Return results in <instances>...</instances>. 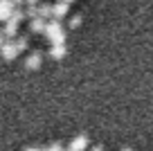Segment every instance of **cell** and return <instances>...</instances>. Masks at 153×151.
<instances>
[{
    "label": "cell",
    "instance_id": "30bf717a",
    "mask_svg": "<svg viewBox=\"0 0 153 151\" xmlns=\"http://www.w3.org/2000/svg\"><path fill=\"white\" fill-rule=\"evenodd\" d=\"M50 16H52V5H50V2H41V5H38V18H50Z\"/></svg>",
    "mask_w": 153,
    "mask_h": 151
},
{
    "label": "cell",
    "instance_id": "d6986e66",
    "mask_svg": "<svg viewBox=\"0 0 153 151\" xmlns=\"http://www.w3.org/2000/svg\"><path fill=\"white\" fill-rule=\"evenodd\" d=\"M63 2H68V5H70V2H74V0H63Z\"/></svg>",
    "mask_w": 153,
    "mask_h": 151
},
{
    "label": "cell",
    "instance_id": "52a82bcc",
    "mask_svg": "<svg viewBox=\"0 0 153 151\" xmlns=\"http://www.w3.org/2000/svg\"><path fill=\"white\" fill-rule=\"evenodd\" d=\"M0 32L5 34V36H7V41H9V38L18 36V23H14V20H7V23L2 25V29H0Z\"/></svg>",
    "mask_w": 153,
    "mask_h": 151
},
{
    "label": "cell",
    "instance_id": "9a60e30c",
    "mask_svg": "<svg viewBox=\"0 0 153 151\" xmlns=\"http://www.w3.org/2000/svg\"><path fill=\"white\" fill-rule=\"evenodd\" d=\"M25 5L27 7H38V0H25Z\"/></svg>",
    "mask_w": 153,
    "mask_h": 151
},
{
    "label": "cell",
    "instance_id": "ac0fdd59",
    "mask_svg": "<svg viewBox=\"0 0 153 151\" xmlns=\"http://www.w3.org/2000/svg\"><path fill=\"white\" fill-rule=\"evenodd\" d=\"M25 151H45V149H36V147H32V149H25Z\"/></svg>",
    "mask_w": 153,
    "mask_h": 151
},
{
    "label": "cell",
    "instance_id": "44dd1931",
    "mask_svg": "<svg viewBox=\"0 0 153 151\" xmlns=\"http://www.w3.org/2000/svg\"><path fill=\"white\" fill-rule=\"evenodd\" d=\"M65 151H70V149H65Z\"/></svg>",
    "mask_w": 153,
    "mask_h": 151
},
{
    "label": "cell",
    "instance_id": "9c48e42d",
    "mask_svg": "<svg viewBox=\"0 0 153 151\" xmlns=\"http://www.w3.org/2000/svg\"><path fill=\"white\" fill-rule=\"evenodd\" d=\"M45 20L43 18H34L32 23H29V32H34V34H45Z\"/></svg>",
    "mask_w": 153,
    "mask_h": 151
},
{
    "label": "cell",
    "instance_id": "8992f818",
    "mask_svg": "<svg viewBox=\"0 0 153 151\" xmlns=\"http://www.w3.org/2000/svg\"><path fill=\"white\" fill-rule=\"evenodd\" d=\"M88 149V135H76V138H72V142H70V151H86Z\"/></svg>",
    "mask_w": 153,
    "mask_h": 151
},
{
    "label": "cell",
    "instance_id": "ba28073f",
    "mask_svg": "<svg viewBox=\"0 0 153 151\" xmlns=\"http://www.w3.org/2000/svg\"><path fill=\"white\" fill-rule=\"evenodd\" d=\"M65 54H68L65 43H56V45H52V47H50V57H52V59H56V61H59V59H63Z\"/></svg>",
    "mask_w": 153,
    "mask_h": 151
},
{
    "label": "cell",
    "instance_id": "7c38bea8",
    "mask_svg": "<svg viewBox=\"0 0 153 151\" xmlns=\"http://www.w3.org/2000/svg\"><path fill=\"white\" fill-rule=\"evenodd\" d=\"M25 16H29V18H38V7H25Z\"/></svg>",
    "mask_w": 153,
    "mask_h": 151
},
{
    "label": "cell",
    "instance_id": "5bb4252c",
    "mask_svg": "<svg viewBox=\"0 0 153 151\" xmlns=\"http://www.w3.org/2000/svg\"><path fill=\"white\" fill-rule=\"evenodd\" d=\"M45 151H65V149H63L61 142H52L50 147H45Z\"/></svg>",
    "mask_w": 153,
    "mask_h": 151
},
{
    "label": "cell",
    "instance_id": "ffe728a7",
    "mask_svg": "<svg viewBox=\"0 0 153 151\" xmlns=\"http://www.w3.org/2000/svg\"><path fill=\"white\" fill-rule=\"evenodd\" d=\"M122 151H133V149H122Z\"/></svg>",
    "mask_w": 153,
    "mask_h": 151
},
{
    "label": "cell",
    "instance_id": "3957f363",
    "mask_svg": "<svg viewBox=\"0 0 153 151\" xmlns=\"http://www.w3.org/2000/svg\"><path fill=\"white\" fill-rule=\"evenodd\" d=\"M14 9H16L14 0H0V23H7L9 16L14 14Z\"/></svg>",
    "mask_w": 153,
    "mask_h": 151
},
{
    "label": "cell",
    "instance_id": "4fadbf2b",
    "mask_svg": "<svg viewBox=\"0 0 153 151\" xmlns=\"http://www.w3.org/2000/svg\"><path fill=\"white\" fill-rule=\"evenodd\" d=\"M81 16H70V23H68V25H70V29H76V27H79V25H81Z\"/></svg>",
    "mask_w": 153,
    "mask_h": 151
},
{
    "label": "cell",
    "instance_id": "7a4b0ae2",
    "mask_svg": "<svg viewBox=\"0 0 153 151\" xmlns=\"http://www.w3.org/2000/svg\"><path fill=\"white\" fill-rule=\"evenodd\" d=\"M0 57L7 59V61H14V59L18 57V47H16V43L14 41H7L5 45L0 47Z\"/></svg>",
    "mask_w": 153,
    "mask_h": 151
},
{
    "label": "cell",
    "instance_id": "e0dca14e",
    "mask_svg": "<svg viewBox=\"0 0 153 151\" xmlns=\"http://www.w3.org/2000/svg\"><path fill=\"white\" fill-rule=\"evenodd\" d=\"M5 43H7V36H5V34H2V32H0V47L5 45Z\"/></svg>",
    "mask_w": 153,
    "mask_h": 151
},
{
    "label": "cell",
    "instance_id": "2e32d148",
    "mask_svg": "<svg viewBox=\"0 0 153 151\" xmlns=\"http://www.w3.org/2000/svg\"><path fill=\"white\" fill-rule=\"evenodd\" d=\"M88 151H104V147H101V144H95V147H90Z\"/></svg>",
    "mask_w": 153,
    "mask_h": 151
},
{
    "label": "cell",
    "instance_id": "8fae6325",
    "mask_svg": "<svg viewBox=\"0 0 153 151\" xmlns=\"http://www.w3.org/2000/svg\"><path fill=\"white\" fill-rule=\"evenodd\" d=\"M16 47H18V52H25V50H27L29 47V36L27 34H23V36H16Z\"/></svg>",
    "mask_w": 153,
    "mask_h": 151
},
{
    "label": "cell",
    "instance_id": "277c9868",
    "mask_svg": "<svg viewBox=\"0 0 153 151\" xmlns=\"http://www.w3.org/2000/svg\"><path fill=\"white\" fill-rule=\"evenodd\" d=\"M68 9H70V5L68 2H56V5H52V20H61L68 16Z\"/></svg>",
    "mask_w": 153,
    "mask_h": 151
},
{
    "label": "cell",
    "instance_id": "6da1fadb",
    "mask_svg": "<svg viewBox=\"0 0 153 151\" xmlns=\"http://www.w3.org/2000/svg\"><path fill=\"white\" fill-rule=\"evenodd\" d=\"M45 36H48V41L52 43V45H56V43H65V29H63V23H61V20H50V23L45 25Z\"/></svg>",
    "mask_w": 153,
    "mask_h": 151
},
{
    "label": "cell",
    "instance_id": "5b68a950",
    "mask_svg": "<svg viewBox=\"0 0 153 151\" xmlns=\"http://www.w3.org/2000/svg\"><path fill=\"white\" fill-rule=\"evenodd\" d=\"M41 63H43V54L41 52H32L27 59H25L23 66L27 68V70H36V68H41Z\"/></svg>",
    "mask_w": 153,
    "mask_h": 151
}]
</instances>
